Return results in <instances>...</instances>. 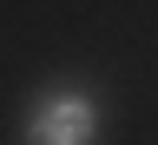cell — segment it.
Returning <instances> with one entry per match:
<instances>
[{
  "instance_id": "6da1fadb",
  "label": "cell",
  "mask_w": 158,
  "mask_h": 145,
  "mask_svg": "<svg viewBox=\"0 0 158 145\" xmlns=\"http://www.w3.org/2000/svg\"><path fill=\"white\" fill-rule=\"evenodd\" d=\"M33 132H40V145H92V106L86 99H53L33 119Z\"/></svg>"
}]
</instances>
